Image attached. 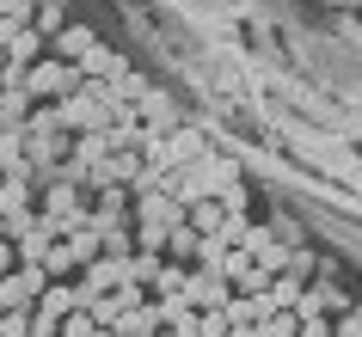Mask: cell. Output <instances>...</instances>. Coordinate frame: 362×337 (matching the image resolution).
Masks as SVG:
<instances>
[{"label": "cell", "mask_w": 362, "mask_h": 337, "mask_svg": "<svg viewBox=\"0 0 362 337\" xmlns=\"http://www.w3.org/2000/svg\"><path fill=\"white\" fill-rule=\"evenodd\" d=\"M148 337H178V331H166V325H160V331H148Z\"/></svg>", "instance_id": "d4e9b609"}, {"label": "cell", "mask_w": 362, "mask_h": 337, "mask_svg": "<svg viewBox=\"0 0 362 337\" xmlns=\"http://www.w3.org/2000/svg\"><path fill=\"white\" fill-rule=\"evenodd\" d=\"M80 86H86V80H80L74 61L43 56V61H31V68H25V93H31V98H68V93H80Z\"/></svg>", "instance_id": "6da1fadb"}, {"label": "cell", "mask_w": 362, "mask_h": 337, "mask_svg": "<svg viewBox=\"0 0 362 337\" xmlns=\"http://www.w3.org/2000/svg\"><path fill=\"white\" fill-rule=\"evenodd\" d=\"M338 6H344V13H362V0H338Z\"/></svg>", "instance_id": "cb8c5ba5"}, {"label": "cell", "mask_w": 362, "mask_h": 337, "mask_svg": "<svg viewBox=\"0 0 362 337\" xmlns=\"http://www.w3.org/2000/svg\"><path fill=\"white\" fill-rule=\"evenodd\" d=\"M31 13H37L31 0H0V19H13V25H31Z\"/></svg>", "instance_id": "ffe728a7"}, {"label": "cell", "mask_w": 362, "mask_h": 337, "mask_svg": "<svg viewBox=\"0 0 362 337\" xmlns=\"http://www.w3.org/2000/svg\"><path fill=\"white\" fill-rule=\"evenodd\" d=\"M62 6H68V0H49V6H37V13H31V25H37L43 37H56L62 25H68V13H62Z\"/></svg>", "instance_id": "9a60e30c"}, {"label": "cell", "mask_w": 362, "mask_h": 337, "mask_svg": "<svg viewBox=\"0 0 362 337\" xmlns=\"http://www.w3.org/2000/svg\"><path fill=\"white\" fill-rule=\"evenodd\" d=\"M332 337H362V300H356V307H344V313L332 319Z\"/></svg>", "instance_id": "d6986e66"}, {"label": "cell", "mask_w": 362, "mask_h": 337, "mask_svg": "<svg viewBox=\"0 0 362 337\" xmlns=\"http://www.w3.org/2000/svg\"><path fill=\"white\" fill-rule=\"evenodd\" d=\"M31 6H49V0H31Z\"/></svg>", "instance_id": "4316f807"}, {"label": "cell", "mask_w": 362, "mask_h": 337, "mask_svg": "<svg viewBox=\"0 0 362 337\" xmlns=\"http://www.w3.org/2000/svg\"><path fill=\"white\" fill-rule=\"evenodd\" d=\"M0 74H6V49H0Z\"/></svg>", "instance_id": "484cf974"}, {"label": "cell", "mask_w": 362, "mask_h": 337, "mask_svg": "<svg viewBox=\"0 0 362 337\" xmlns=\"http://www.w3.org/2000/svg\"><path fill=\"white\" fill-rule=\"evenodd\" d=\"M240 295L221 270H203V264H191V276H185V300H191L197 313H209V307H228V300Z\"/></svg>", "instance_id": "3957f363"}, {"label": "cell", "mask_w": 362, "mask_h": 337, "mask_svg": "<svg viewBox=\"0 0 362 337\" xmlns=\"http://www.w3.org/2000/svg\"><path fill=\"white\" fill-rule=\"evenodd\" d=\"M185 221L197 233H215V227L228 221V208H221V196H197V203H185Z\"/></svg>", "instance_id": "52a82bcc"}, {"label": "cell", "mask_w": 362, "mask_h": 337, "mask_svg": "<svg viewBox=\"0 0 362 337\" xmlns=\"http://www.w3.org/2000/svg\"><path fill=\"white\" fill-rule=\"evenodd\" d=\"M31 227H37V208H6V215H0V233H6V240H25Z\"/></svg>", "instance_id": "5bb4252c"}, {"label": "cell", "mask_w": 362, "mask_h": 337, "mask_svg": "<svg viewBox=\"0 0 362 337\" xmlns=\"http://www.w3.org/2000/svg\"><path fill=\"white\" fill-rule=\"evenodd\" d=\"M301 288H307L301 276H288V270H276V276H270V288H264V295H270V307H295V295H301Z\"/></svg>", "instance_id": "7c38bea8"}, {"label": "cell", "mask_w": 362, "mask_h": 337, "mask_svg": "<svg viewBox=\"0 0 362 337\" xmlns=\"http://www.w3.org/2000/svg\"><path fill=\"white\" fill-rule=\"evenodd\" d=\"M68 252H74V264L86 270V264L105 252V233H98V227H80V233H68Z\"/></svg>", "instance_id": "30bf717a"}, {"label": "cell", "mask_w": 362, "mask_h": 337, "mask_svg": "<svg viewBox=\"0 0 362 337\" xmlns=\"http://www.w3.org/2000/svg\"><path fill=\"white\" fill-rule=\"evenodd\" d=\"M246 215H228V221H221V227H215V233H221V240H228V245H240V240H246Z\"/></svg>", "instance_id": "7402d4cb"}, {"label": "cell", "mask_w": 362, "mask_h": 337, "mask_svg": "<svg viewBox=\"0 0 362 337\" xmlns=\"http://www.w3.org/2000/svg\"><path fill=\"white\" fill-rule=\"evenodd\" d=\"M313 270H320L313 252H288V276H313Z\"/></svg>", "instance_id": "603a6c76"}, {"label": "cell", "mask_w": 362, "mask_h": 337, "mask_svg": "<svg viewBox=\"0 0 362 337\" xmlns=\"http://www.w3.org/2000/svg\"><path fill=\"white\" fill-rule=\"evenodd\" d=\"M117 282H129V258H117V252H98L86 264V276H80V295H111Z\"/></svg>", "instance_id": "277c9868"}, {"label": "cell", "mask_w": 362, "mask_h": 337, "mask_svg": "<svg viewBox=\"0 0 362 337\" xmlns=\"http://www.w3.org/2000/svg\"><path fill=\"white\" fill-rule=\"evenodd\" d=\"M0 337H31V307H6L0 313Z\"/></svg>", "instance_id": "ac0fdd59"}, {"label": "cell", "mask_w": 362, "mask_h": 337, "mask_svg": "<svg viewBox=\"0 0 362 337\" xmlns=\"http://www.w3.org/2000/svg\"><path fill=\"white\" fill-rule=\"evenodd\" d=\"M313 295H320V307H325V313H332V319H338L344 307H356V300L344 295V288H338V282H332V276H325V282H313Z\"/></svg>", "instance_id": "2e32d148"}, {"label": "cell", "mask_w": 362, "mask_h": 337, "mask_svg": "<svg viewBox=\"0 0 362 337\" xmlns=\"http://www.w3.org/2000/svg\"><path fill=\"white\" fill-rule=\"evenodd\" d=\"M185 276H191V264L172 258V264H160V276H153L148 288H153V295H185Z\"/></svg>", "instance_id": "8fae6325"}, {"label": "cell", "mask_w": 362, "mask_h": 337, "mask_svg": "<svg viewBox=\"0 0 362 337\" xmlns=\"http://www.w3.org/2000/svg\"><path fill=\"white\" fill-rule=\"evenodd\" d=\"M43 288H49V270H43V264H13V270L0 276V313H6V307H37Z\"/></svg>", "instance_id": "7a4b0ae2"}, {"label": "cell", "mask_w": 362, "mask_h": 337, "mask_svg": "<svg viewBox=\"0 0 362 337\" xmlns=\"http://www.w3.org/2000/svg\"><path fill=\"white\" fill-rule=\"evenodd\" d=\"M166 258H178V264H197V227H191V221L166 227Z\"/></svg>", "instance_id": "9c48e42d"}, {"label": "cell", "mask_w": 362, "mask_h": 337, "mask_svg": "<svg viewBox=\"0 0 362 337\" xmlns=\"http://www.w3.org/2000/svg\"><path fill=\"white\" fill-rule=\"evenodd\" d=\"M74 68H80V80H117V74H129V56H123V49H98V43H93Z\"/></svg>", "instance_id": "5b68a950"}, {"label": "cell", "mask_w": 362, "mask_h": 337, "mask_svg": "<svg viewBox=\"0 0 362 337\" xmlns=\"http://www.w3.org/2000/svg\"><path fill=\"white\" fill-rule=\"evenodd\" d=\"M221 208H228V215H246V184H240V178L221 190Z\"/></svg>", "instance_id": "44dd1931"}, {"label": "cell", "mask_w": 362, "mask_h": 337, "mask_svg": "<svg viewBox=\"0 0 362 337\" xmlns=\"http://www.w3.org/2000/svg\"><path fill=\"white\" fill-rule=\"evenodd\" d=\"M43 270H49V276H68V270H80L74 252H68V240H56L49 252H43Z\"/></svg>", "instance_id": "e0dca14e"}, {"label": "cell", "mask_w": 362, "mask_h": 337, "mask_svg": "<svg viewBox=\"0 0 362 337\" xmlns=\"http://www.w3.org/2000/svg\"><path fill=\"white\" fill-rule=\"evenodd\" d=\"M93 31H86V25H62V31H56V37H49V56H56V61H80V56H86V49H93Z\"/></svg>", "instance_id": "8992f818"}, {"label": "cell", "mask_w": 362, "mask_h": 337, "mask_svg": "<svg viewBox=\"0 0 362 337\" xmlns=\"http://www.w3.org/2000/svg\"><path fill=\"white\" fill-rule=\"evenodd\" d=\"M49 245H56V233H49V227H31L25 240H13V258H19V264H43Z\"/></svg>", "instance_id": "ba28073f"}, {"label": "cell", "mask_w": 362, "mask_h": 337, "mask_svg": "<svg viewBox=\"0 0 362 337\" xmlns=\"http://www.w3.org/2000/svg\"><path fill=\"white\" fill-rule=\"evenodd\" d=\"M258 331H264V337H301V319L288 313V307H276V313L258 319Z\"/></svg>", "instance_id": "4fadbf2b"}]
</instances>
